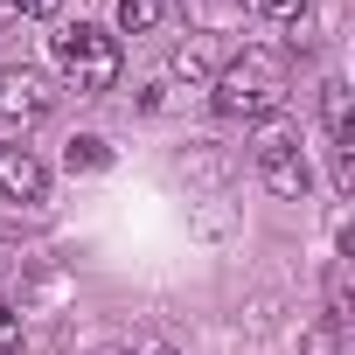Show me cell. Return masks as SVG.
<instances>
[{"mask_svg": "<svg viewBox=\"0 0 355 355\" xmlns=\"http://www.w3.org/2000/svg\"><path fill=\"white\" fill-rule=\"evenodd\" d=\"M146 355H174V348H146Z\"/></svg>", "mask_w": 355, "mask_h": 355, "instance_id": "cell-15", "label": "cell"}, {"mask_svg": "<svg viewBox=\"0 0 355 355\" xmlns=\"http://www.w3.org/2000/svg\"><path fill=\"white\" fill-rule=\"evenodd\" d=\"M251 15H258V21H293V28H300V21H306V0H251Z\"/></svg>", "mask_w": 355, "mask_h": 355, "instance_id": "cell-10", "label": "cell"}, {"mask_svg": "<svg viewBox=\"0 0 355 355\" xmlns=\"http://www.w3.org/2000/svg\"><path fill=\"white\" fill-rule=\"evenodd\" d=\"M49 49H56V70L70 77V91L105 98V91L119 84V42H112L105 28H91V21H63V28L49 35Z\"/></svg>", "mask_w": 355, "mask_h": 355, "instance_id": "cell-2", "label": "cell"}, {"mask_svg": "<svg viewBox=\"0 0 355 355\" xmlns=\"http://www.w3.org/2000/svg\"><path fill=\"white\" fill-rule=\"evenodd\" d=\"M63 160H70V174H98L112 153H105V139H70V153H63Z\"/></svg>", "mask_w": 355, "mask_h": 355, "instance_id": "cell-9", "label": "cell"}, {"mask_svg": "<svg viewBox=\"0 0 355 355\" xmlns=\"http://www.w3.org/2000/svg\"><path fill=\"white\" fill-rule=\"evenodd\" d=\"M0 355H21V313L0 300Z\"/></svg>", "mask_w": 355, "mask_h": 355, "instance_id": "cell-11", "label": "cell"}, {"mask_svg": "<svg viewBox=\"0 0 355 355\" xmlns=\"http://www.w3.org/2000/svg\"><path fill=\"white\" fill-rule=\"evenodd\" d=\"M28 15H56V0H28Z\"/></svg>", "mask_w": 355, "mask_h": 355, "instance_id": "cell-13", "label": "cell"}, {"mask_svg": "<svg viewBox=\"0 0 355 355\" xmlns=\"http://www.w3.org/2000/svg\"><path fill=\"white\" fill-rule=\"evenodd\" d=\"M251 160H258V182H265L272 196H286V202H300V196L313 189V167H306V153H300V139H293L286 125H265L258 146H251Z\"/></svg>", "mask_w": 355, "mask_h": 355, "instance_id": "cell-4", "label": "cell"}, {"mask_svg": "<svg viewBox=\"0 0 355 355\" xmlns=\"http://www.w3.org/2000/svg\"><path fill=\"white\" fill-rule=\"evenodd\" d=\"M0 196L8 202H42L49 196V167L28 146H0Z\"/></svg>", "mask_w": 355, "mask_h": 355, "instance_id": "cell-5", "label": "cell"}, {"mask_svg": "<svg viewBox=\"0 0 355 355\" xmlns=\"http://www.w3.org/2000/svg\"><path fill=\"white\" fill-rule=\"evenodd\" d=\"M286 91H293V77H286V56L279 49H237L216 77H209V98H216V112L223 119H272L279 105H286Z\"/></svg>", "mask_w": 355, "mask_h": 355, "instance_id": "cell-1", "label": "cell"}, {"mask_svg": "<svg viewBox=\"0 0 355 355\" xmlns=\"http://www.w3.org/2000/svg\"><path fill=\"white\" fill-rule=\"evenodd\" d=\"M174 77H182V84H209V56H202V42H182V49H174Z\"/></svg>", "mask_w": 355, "mask_h": 355, "instance_id": "cell-8", "label": "cell"}, {"mask_svg": "<svg viewBox=\"0 0 355 355\" xmlns=\"http://www.w3.org/2000/svg\"><path fill=\"white\" fill-rule=\"evenodd\" d=\"M320 119H327V139H334V153H341V146H348V84H341V77L320 84Z\"/></svg>", "mask_w": 355, "mask_h": 355, "instance_id": "cell-6", "label": "cell"}, {"mask_svg": "<svg viewBox=\"0 0 355 355\" xmlns=\"http://www.w3.org/2000/svg\"><path fill=\"white\" fill-rule=\"evenodd\" d=\"M160 15H167V0H119V28H125V35L160 28Z\"/></svg>", "mask_w": 355, "mask_h": 355, "instance_id": "cell-7", "label": "cell"}, {"mask_svg": "<svg viewBox=\"0 0 355 355\" xmlns=\"http://www.w3.org/2000/svg\"><path fill=\"white\" fill-rule=\"evenodd\" d=\"M28 15V0H0V21H21Z\"/></svg>", "mask_w": 355, "mask_h": 355, "instance_id": "cell-12", "label": "cell"}, {"mask_svg": "<svg viewBox=\"0 0 355 355\" xmlns=\"http://www.w3.org/2000/svg\"><path fill=\"white\" fill-rule=\"evenodd\" d=\"M49 105H56V91H49L42 70H28V63L0 70V146H21V139L49 119Z\"/></svg>", "mask_w": 355, "mask_h": 355, "instance_id": "cell-3", "label": "cell"}, {"mask_svg": "<svg viewBox=\"0 0 355 355\" xmlns=\"http://www.w3.org/2000/svg\"><path fill=\"white\" fill-rule=\"evenodd\" d=\"M98 355H132V348H98Z\"/></svg>", "mask_w": 355, "mask_h": 355, "instance_id": "cell-14", "label": "cell"}]
</instances>
